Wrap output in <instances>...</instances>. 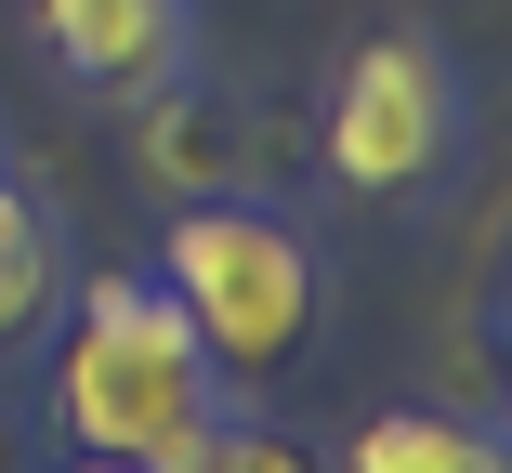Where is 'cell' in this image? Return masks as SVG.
<instances>
[{"label": "cell", "instance_id": "3957f363", "mask_svg": "<svg viewBox=\"0 0 512 473\" xmlns=\"http://www.w3.org/2000/svg\"><path fill=\"white\" fill-rule=\"evenodd\" d=\"M447 132H460V79H447V53H434L421 27L355 40V66H342V92H329V171L355 184V198L434 184Z\"/></svg>", "mask_w": 512, "mask_h": 473}, {"label": "cell", "instance_id": "ba28073f", "mask_svg": "<svg viewBox=\"0 0 512 473\" xmlns=\"http://www.w3.org/2000/svg\"><path fill=\"white\" fill-rule=\"evenodd\" d=\"M211 473H329V460H302L289 434H224L211 421Z\"/></svg>", "mask_w": 512, "mask_h": 473}, {"label": "cell", "instance_id": "277c9868", "mask_svg": "<svg viewBox=\"0 0 512 473\" xmlns=\"http://www.w3.org/2000/svg\"><path fill=\"white\" fill-rule=\"evenodd\" d=\"M40 40L92 92H158L184 66V0H40Z\"/></svg>", "mask_w": 512, "mask_h": 473}, {"label": "cell", "instance_id": "5b68a950", "mask_svg": "<svg viewBox=\"0 0 512 473\" xmlns=\"http://www.w3.org/2000/svg\"><path fill=\"white\" fill-rule=\"evenodd\" d=\"M342 473H499V434L486 421H447V408H381L342 447Z\"/></svg>", "mask_w": 512, "mask_h": 473}, {"label": "cell", "instance_id": "7a4b0ae2", "mask_svg": "<svg viewBox=\"0 0 512 473\" xmlns=\"http://www.w3.org/2000/svg\"><path fill=\"white\" fill-rule=\"evenodd\" d=\"M158 290L184 303L197 355L237 368V382H276L316 329V250H302L276 211H224V198H184L171 250H158Z\"/></svg>", "mask_w": 512, "mask_h": 473}, {"label": "cell", "instance_id": "52a82bcc", "mask_svg": "<svg viewBox=\"0 0 512 473\" xmlns=\"http://www.w3.org/2000/svg\"><path fill=\"white\" fill-rule=\"evenodd\" d=\"M145 171L171 184V198H224V119L211 106H158L145 119Z\"/></svg>", "mask_w": 512, "mask_h": 473}, {"label": "cell", "instance_id": "6da1fadb", "mask_svg": "<svg viewBox=\"0 0 512 473\" xmlns=\"http://www.w3.org/2000/svg\"><path fill=\"white\" fill-rule=\"evenodd\" d=\"M211 382L224 368L197 355L184 303L158 276H92L79 290V329L53 355V408L92 460H158V473H211Z\"/></svg>", "mask_w": 512, "mask_h": 473}, {"label": "cell", "instance_id": "30bf717a", "mask_svg": "<svg viewBox=\"0 0 512 473\" xmlns=\"http://www.w3.org/2000/svg\"><path fill=\"white\" fill-rule=\"evenodd\" d=\"M0 473H14V434H0Z\"/></svg>", "mask_w": 512, "mask_h": 473}, {"label": "cell", "instance_id": "9c48e42d", "mask_svg": "<svg viewBox=\"0 0 512 473\" xmlns=\"http://www.w3.org/2000/svg\"><path fill=\"white\" fill-rule=\"evenodd\" d=\"M79 473H158V460H92V447H79Z\"/></svg>", "mask_w": 512, "mask_h": 473}, {"label": "cell", "instance_id": "8992f818", "mask_svg": "<svg viewBox=\"0 0 512 473\" xmlns=\"http://www.w3.org/2000/svg\"><path fill=\"white\" fill-rule=\"evenodd\" d=\"M53 290H66V250H53V211L0 184V342H27V329L53 316Z\"/></svg>", "mask_w": 512, "mask_h": 473}]
</instances>
